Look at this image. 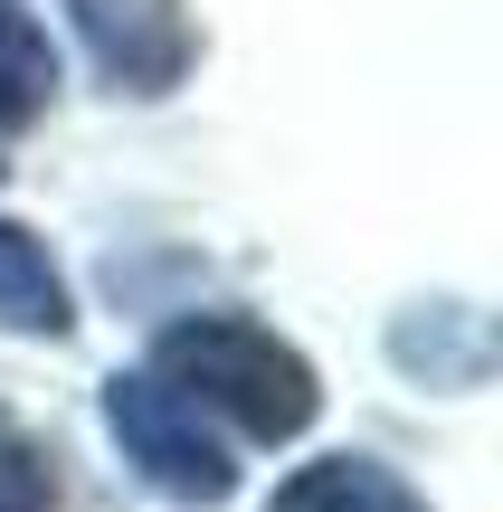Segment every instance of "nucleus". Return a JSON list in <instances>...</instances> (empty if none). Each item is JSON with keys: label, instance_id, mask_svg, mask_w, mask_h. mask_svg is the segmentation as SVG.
<instances>
[{"label": "nucleus", "instance_id": "nucleus-8", "mask_svg": "<svg viewBox=\"0 0 503 512\" xmlns=\"http://www.w3.org/2000/svg\"><path fill=\"white\" fill-rule=\"evenodd\" d=\"M0 512H57V484H48V456L29 446V427L0 408Z\"/></svg>", "mask_w": 503, "mask_h": 512}, {"label": "nucleus", "instance_id": "nucleus-5", "mask_svg": "<svg viewBox=\"0 0 503 512\" xmlns=\"http://www.w3.org/2000/svg\"><path fill=\"white\" fill-rule=\"evenodd\" d=\"M266 512H428V494L409 475H390L380 456H314L304 475L276 484Z\"/></svg>", "mask_w": 503, "mask_h": 512}, {"label": "nucleus", "instance_id": "nucleus-2", "mask_svg": "<svg viewBox=\"0 0 503 512\" xmlns=\"http://www.w3.org/2000/svg\"><path fill=\"white\" fill-rule=\"evenodd\" d=\"M105 427H114L124 465L152 484V494H171V503H228L238 494L228 446L209 437L200 408H190L171 380H152V370H114L105 380Z\"/></svg>", "mask_w": 503, "mask_h": 512}, {"label": "nucleus", "instance_id": "nucleus-7", "mask_svg": "<svg viewBox=\"0 0 503 512\" xmlns=\"http://www.w3.org/2000/svg\"><path fill=\"white\" fill-rule=\"evenodd\" d=\"M57 95V48L19 0H0V133H29Z\"/></svg>", "mask_w": 503, "mask_h": 512}, {"label": "nucleus", "instance_id": "nucleus-3", "mask_svg": "<svg viewBox=\"0 0 503 512\" xmlns=\"http://www.w3.org/2000/svg\"><path fill=\"white\" fill-rule=\"evenodd\" d=\"M67 10L114 95H171L200 57V29H190L181 0H67Z\"/></svg>", "mask_w": 503, "mask_h": 512}, {"label": "nucleus", "instance_id": "nucleus-1", "mask_svg": "<svg viewBox=\"0 0 503 512\" xmlns=\"http://www.w3.org/2000/svg\"><path fill=\"white\" fill-rule=\"evenodd\" d=\"M152 380H171L190 408H219L257 446H295L323 408L314 361L295 342H276L266 323H247V313H190V323H171L152 342Z\"/></svg>", "mask_w": 503, "mask_h": 512}, {"label": "nucleus", "instance_id": "nucleus-4", "mask_svg": "<svg viewBox=\"0 0 503 512\" xmlns=\"http://www.w3.org/2000/svg\"><path fill=\"white\" fill-rule=\"evenodd\" d=\"M390 361L409 370V380H428V389H475L494 370V332H485V313H466V304H409L390 323Z\"/></svg>", "mask_w": 503, "mask_h": 512}, {"label": "nucleus", "instance_id": "nucleus-6", "mask_svg": "<svg viewBox=\"0 0 503 512\" xmlns=\"http://www.w3.org/2000/svg\"><path fill=\"white\" fill-rule=\"evenodd\" d=\"M67 323H76V313H67V275L48 266V247H38L19 219H0V332L57 342Z\"/></svg>", "mask_w": 503, "mask_h": 512}]
</instances>
